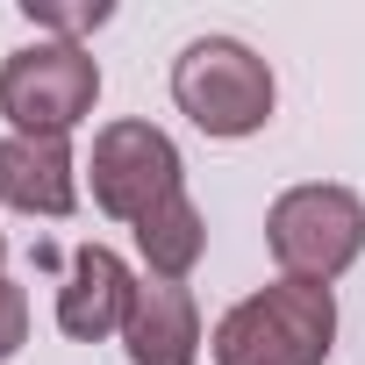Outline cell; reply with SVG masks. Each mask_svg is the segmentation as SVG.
<instances>
[{
	"mask_svg": "<svg viewBox=\"0 0 365 365\" xmlns=\"http://www.w3.org/2000/svg\"><path fill=\"white\" fill-rule=\"evenodd\" d=\"M215 365H329L336 294L308 279H272L215 322Z\"/></svg>",
	"mask_w": 365,
	"mask_h": 365,
	"instance_id": "1",
	"label": "cell"
},
{
	"mask_svg": "<svg viewBox=\"0 0 365 365\" xmlns=\"http://www.w3.org/2000/svg\"><path fill=\"white\" fill-rule=\"evenodd\" d=\"M172 101H179V115H187L201 136L237 143V136H258L272 122L279 86H272V65L251 43H237V36H194L187 51L172 58Z\"/></svg>",
	"mask_w": 365,
	"mask_h": 365,
	"instance_id": "2",
	"label": "cell"
},
{
	"mask_svg": "<svg viewBox=\"0 0 365 365\" xmlns=\"http://www.w3.org/2000/svg\"><path fill=\"white\" fill-rule=\"evenodd\" d=\"M265 244L279 258V279L329 287L365 258V201L351 187H287L265 208Z\"/></svg>",
	"mask_w": 365,
	"mask_h": 365,
	"instance_id": "3",
	"label": "cell"
},
{
	"mask_svg": "<svg viewBox=\"0 0 365 365\" xmlns=\"http://www.w3.org/2000/svg\"><path fill=\"white\" fill-rule=\"evenodd\" d=\"M101 101V65L86 43H29L0 58V115L8 136H72Z\"/></svg>",
	"mask_w": 365,
	"mask_h": 365,
	"instance_id": "4",
	"label": "cell"
},
{
	"mask_svg": "<svg viewBox=\"0 0 365 365\" xmlns=\"http://www.w3.org/2000/svg\"><path fill=\"white\" fill-rule=\"evenodd\" d=\"M86 179H93V208L115 215V222H143L158 201L187 194V165H179V143L158 129V122H108L93 129V158H86Z\"/></svg>",
	"mask_w": 365,
	"mask_h": 365,
	"instance_id": "5",
	"label": "cell"
},
{
	"mask_svg": "<svg viewBox=\"0 0 365 365\" xmlns=\"http://www.w3.org/2000/svg\"><path fill=\"white\" fill-rule=\"evenodd\" d=\"M136 287H143V279L122 265V251H108V244H79V251L65 258L58 329H65L72 344H108V336H122Z\"/></svg>",
	"mask_w": 365,
	"mask_h": 365,
	"instance_id": "6",
	"label": "cell"
},
{
	"mask_svg": "<svg viewBox=\"0 0 365 365\" xmlns=\"http://www.w3.org/2000/svg\"><path fill=\"white\" fill-rule=\"evenodd\" d=\"M0 201L15 215L65 222L79 208V158L72 136H0Z\"/></svg>",
	"mask_w": 365,
	"mask_h": 365,
	"instance_id": "7",
	"label": "cell"
},
{
	"mask_svg": "<svg viewBox=\"0 0 365 365\" xmlns=\"http://www.w3.org/2000/svg\"><path fill=\"white\" fill-rule=\"evenodd\" d=\"M129 365H201V308L187 287L172 279H143L122 322Z\"/></svg>",
	"mask_w": 365,
	"mask_h": 365,
	"instance_id": "8",
	"label": "cell"
},
{
	"mask_svg": "<svg viewBox=\"0 0 365 365\" xmlns=\"http://www.w3.org/2000/svg\"><path fill=\"white\" fill-rule=\"evenodd\" d=\"M136 230V258H143V272L150 279H172V287H187V272L201 265V251H208V222H201V208H194V194H172V201H158L143 222H129Z\"/></svg>",
	"mask_w": 365,
	"mask_h": 365,
	"instance_id": "9",
	"label": "cell"
},
{
	"mask_svg": "<svg viewBox=\"0 0 365 365\" xmlns=\"http://www.w3.org/2000/svg\"><path fill=\"white\" fill-rule=\"evenodd\" d=\"M36 29H51V43H79V36H93L101 22H115V8L108 0H93V8H58V0H29L22 8Z\"/></svg>",
	"mask_w": 365,
	"mask_h": 365,
	"instance_id": "10",
	"label": "cell"
},
{
	"mask_svg": "<svg viewBox=\"0 0 365 365\" xmlns=\"http://www.w3.org/2000/svg\"><path fill=\"white\" fill-rule=\"evenodd\" d=\"M22 344H29V294L0 272V365H8Z\"/></svg>",
	"mask_w": 365,
	"mask_h": 365,
	"instance_id": "11",
	"label": "cell"
},
{
	"mask_svg": "<svg viewBox=\"0 0 365 365\" xmlns=\"http://www.w3.org/2000/svg\"><path fill=\"white\" fill-rule=\"evenodd\" d=\"M0 258H8V237H0Z\"/></svg>",
	"mask_w": 365,
	"mask_h": 365,
	"instance_id": "12",
	"label": "cell"
}]
</instances>
